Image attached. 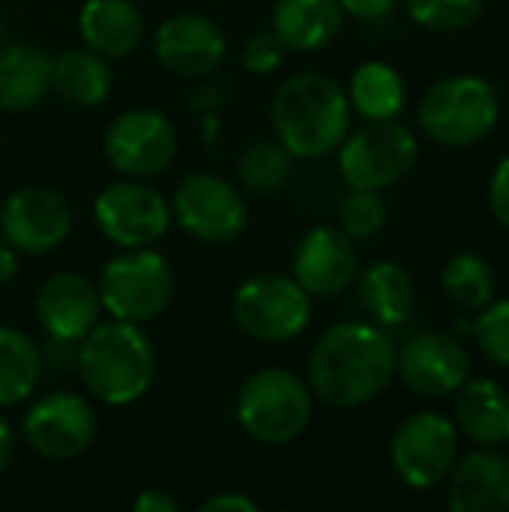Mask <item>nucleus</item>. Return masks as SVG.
Instances as JSON below:
<instances>
[{
    "label": "nucleus",
    "instance_id": "nucleus-34",
    "mask_svg": "<svg viewBox=\"0 0 509 512\" xmlns=\"http://www.w3.org/2000/svg\"><path fill=\"white\" fill-rule=\"evenodd\" d=\"M489 210L501 228H509V156H504L489 183Z\"/></svg>",
    "mask_w": 509,
    "mask_h": 512
},
{
    "label": "nucleus",
    "instance_id": "nucleus-30",
    "mask_svg": "<svg viewBox=\"0 0 509 512\" xmlns=\"http://www.w3.org/2000/svg\"><path fill=\"white\" fill-rule=\"evenodd\" d=\"M411 18L432 33H456L477 21L486 0H405Z\"/></svg>",
    "mask_w": 509,
    "mask_h": 512
},
{
    "label": "nucleus",
    "instance_id": "nucleus-15",
    "mask_svg": "<svg viewBox=\"0 0 509 512\" xmlns=\"http://www.w3.org/2000/svg\"><path fill=\"white\" fill-rule=\"evenodd\" d=\"M396 375L414 396L444 399L468 381L471 357L447 333H420L396 348Z\"/></svg>",
    "mask_w": 509,
    "mask_h": 512
},
{
    "label": "nucleus",
    "instance_id": "nucleus-37",
    "mask_svg": "<svg viewBox=\"0 0 509 512\" xmlns=\"http://www.w3.org/2000/svg\"><path fill=\"white\" fill-rule=\"evenodd\" d=\"M339 3H342V9H345L348 15L363 18V21L384 18V15L396 6V0H339Z\"/></svg>",
    "mask_w": 509,
    "mask_h": 512
},
{
    "label": "nucleus",
    "instance_id": "nucleus-38",
    "mask_svg": "<svg viewBox=\"0 0 509 512\" xmlns=\"http://www.w3.org/2000/svg\"><path fill=\"white\" fill-rule=\"evenodd\" d=\"M15 270H18V252L6 240H0V288L12 282Z\"/></svg>",
    "mask_w": 509,
    "mask_h": 512
},
{
    "label": "nucleus",
    "instance_id": "nucleus-22",
    "mask_svg": "<svg viewBox=\"0 0 509 512\" xmlns=\"http://www.w3.org/2000/svg\"><path fill=\"white\" fill-rule=\"evenodd\" d=\"M345 21L339 0H276L273 33L291 51H318L330 45Z\"/></svg>",
    "mask_w": 509,
    "mask_h": 512
},
{
    "label": "nucleus",
    "instance_id": "nucleus-29",
    "mask_svg": "<svg viewBox=\"0 0 509 512\" xmlns=\"http://www.w3.org/2000/svg\"><path fill=\"white\" fill-rule=\"evenodd\" d=\"M294 156L279 141H255L237 159V180L249 192H273L291 177Z\"/></svg>",
    "mask_w": 509,
    "mask_h": 512
},
{
    "label": "nucleus",
    "instance_id": "nucleus-14",
    "mask_svg": "<svg viewBox=\"0 0 509 512\" xmlns=\"http://www.w3.org/2000/svg\"><path fill=\"white\" fill-rule=\"evenodd\" d=\"M72 231V207L51 186H21L0 210V234L21 255H45Z\"/></svg>",
    "mask_w": 509,
    "mask_h": 512
},
{
    "label": "nucleus",
    "instance_id": "nucleus-17",
    "mask_svg": "<svg viewBox=\"0 0 509 512\" xmlns=\"http://www.w3.org/2000/svg\"><path fill=\"white\" fill-rule=\"evenodd\" d=\"M291 270L309 297H336L357 276V249L342 228L318 225L300 237Z\"/></svg>",
    "mask_w": 509,
    "mask_h": 512
},
{
    "label": "nucleus",
    "instance_id": "nucleus-16",
    "mask_svg": "<svg viewBox=\"0 0 509 512\" xmlns=\"http://www.w3.org/2000/svg\"><path fill=\"white\" fill-rule=\"evenodd\" d=\"M156 60L180 78L213 75L228 51L222 27L198 12H180L165 18L153 33Z\"/></svg>",
    "mask_w": 509,
    "mask_h": 512
},
{
    "label": "nucleus",
    "instance_id": "nucleus-13",
    "mask_svg": "<svg viewBox=\"0 0 509 512\" xmlns=\"http://www.w3.org/2000/svg\"><path fill=\"white\" fill-rule=\"evenodd\" d=\"M21 432L36 456L66 462L93 447L99 423L87 399L66 390H54L30 402L21 420Z\"/></svg>",
    "mask_w": 509,
    "mask_h": 512
},
{
    "label": "nucleus",
    "instance_id": "nucleus-26",
    "mask_svg": "<svg viewBox=\"0 0 509 512\" xmlns=\"http://www.w3.org/2000/svg\"><path fill=\"white\" fill-rule=\"evenodd\" d=\"M42 378L39 345L18 327L0 324V408L33 396Z\"/></svg>",
    "mask_w": 509,
    "mask_h": 512
},
{
    "label": "nucleus",
    "instance_id": "nucleus-23",
    "mask_svg": "<svg viewBox=\"0 0 509 512\" xmlns=\"http://www.w3.org/2000/svg\"><path fill=\"white\" fill-rule=\"evenodd\" d=\"M51 90V57L27 42L0 45V111H30Z\"/></svg>",
    "mask_w": 509,
    "mask_h": 512
},
{
    "label": "nucleus",
    "instance_id": "nucleus-28",
    "mask_svg": "<svg viewBox=\"0 0 509 512\" xmlns=\"http://www.w3.org/2000/svg\"><path fill=\"white\" fill-rule=\"evenodd\" d=\"M441 285L465 312H483L495 300V270L474 252H456L441 270Z\"/></svg>",
    "mask_w": 509,
    "mask_h": 512
},
{
    "label": "nucleus",
    "instance_id": "nucleus-31",
    "mask_svg": "<svg viewBox=\"0 0 509 512\" xmlns=\"http://www.w3.org/2000/svg\"><path fill=\"white\" fill-rule=\"evenodd\" d=\"M339 222L351 240L375 237L387 222V207L375 189H351L339 201Z\"/></svg>",
    "mask_w": 509,
    "mask_h": 512
},
{
    "label": "nucleus",
    "instance_id": "nucleus-11",
    "mask_svg": "<svg viewBox=\"0 0 509 512\" xmlns=\"http://www.w3.org/2000/svg\"><path fill=\"white\" fill-rule=\"evenodd\" d=\"M459 456V432L456 423L438 411L411 414L390 441V462L399 480L411 489H435L441 486Z\"/></svg>",
    "mask_w": 509,
    "mask_h": 512
},
{
    "label": "nucleus",
    "instance_id": "nucleus-19",
    "mask_svg": "<svg viewBox=\"0 0 509 512\" xmlns=\"http://www.w3.org/2000/svg\"><path fill=\"white\" fill-rule=\"evenodd\" d=\"M447 504L453 512H507L509 510V459L483 447L468 453L450 471Z\"/></svg>",
    "mask_w": 509,
    "mask_h": 512
},
{
    "label": "nucleus",
    "instance_id": "nucleus-2",
    "mask_svg": "<svg viewBox=\"0 0 509 512\" xmlns=\"http://www.w3.org/2000/svg\"><path fill=\"white\" fill-rule=\"evenodd\" d=\"M276 141L294 159H321L339 150L351 123L348 93L324 72H297L279 84L270 105Z\"/></svg>",
    "mask_w": 509,
    "mask_h": 512
},
{
    "label": "nucleus",
    "instance_id": "nucleus-36",
    "mask_svg": "<svg viewBox=\"0 0 509 512\" xmlns=\"http://www.w3.org/2000/svg\"><path fill=\"white\" fill-rule=\"evenodd\" d=\"M204 512H258V504L249 501L246 495L240 492H222V495H213L210 501L201 504Z\"/></svg>",
    "mask_w": 509,
    "mask_h": 512
},
{
    "label": "nucleus",
    "instance_id": "nucleus-25",
    "mask_svg": "<svg viewBox=\"0 0 509 512\" xmlns=\"http://www.w3.org/2000/svg\"><path fill=\"white\" fill-rule=\"evenodd\" d=\"M51 87L57 96L75 108H96L111 93V69L108 60L96 51L69 48L51 60Z\"/></svg>",
    "mask_w": 509,
    "mask_h": 512
},
{
    "label": "nucleus",
    "instance_id": "nucleus-18",
    "mask_svg": "<svg viewBox=\"0 0 509 512\" xmlns=\"http://www.w3.org/2000/svg\"><path fill=\"white\" fill-rule=\"evenodd\" d=\"M36 318L45 336L81 342L102 318L99 288L81 273H54L36 291Z\"/></svg>",
    "mask_w": 509,
    "mask_h": 512
},
{
    "label": "nucleus",
    "instance_id": "nucleus-4",
    "mask_svg": "<svg viewBox=\"0 0 509 512\" xmlns=\"http://www.w3.org/2000/svg\"><path fill=\"white\" fill-rule=\"evenodd\" d=\"M234 414L252 441L282 447L306 432L312 420V390L300 375L282 366L258 369L243 381Z\"/></svg>",
    "mask_w": 509,
    "mask_h": 512
},
{
    "label": "nucleus",
    "instance_id": "nucleus-6",
    "mask_svg": "<svg viewBox=\"0 0 509 512\" xmlns=\"http://www.w3.org/2000/svg\"><path fill=\"white\" fill-rule=\"evenodd\" d=\"M498 123V96L477 75H450L435 81L420 102L423 132L444 147H471Z\"/></svg>",
    "mask_w": 509,
    "mask_h": 512
},
{
    "label": "nucleus",
    "instance_id": "nucleus-32",
    "mask_svg": "<svg viewBox=\"0 0 509 512\" xmlns=\"http://www.w3.org/2000/svg\"><path fill=\"white\" fill-rule=\"evenodd\" d=\"M474 339L480 351L509 369V300H492L474 324Z\"/></svg>",
    "mask_w": 509,
    "mask_h": 512
},
{
    "label": "nucleus",
    "instance_id": "nucleus-12",
    "mask_svg": "<svg viewBox=\"0 0 509 512\" xmlns=\"http://www.w3.org/2000/svg\"><path fill=\"white\" fill-rule=\"evenodd\" d=\"M174 222L204 240V243H231L246 228V201L240 189L219 174H189L174 186L171 195Z\"/></svg>",
    "mask_w": 509,
    "mask_h": 512
},
{
    "label": "nucleus",
    "instance_id": "nucleus-3",
    "mask_svg": "<svg viewBox=\"0 0 509 512\" xmlns=\"http://www.w3.org/2000/svg\"><path fill=\"white\" fill-rule=\"evenodd\" d=\"M75 369L93 399L123 408L147 396L156 378V351L141 324L111 318L78 342Z\"/></svg>",
    "mask_w": 509,
    "mask_h": 512
},
{
    "label": "nucleus",
    "instance_id": "nucleus-39",
    "mask_svg": "<svg viewBox=\"0 0 509 512\" xmlns=\"http://www.w3.org/2000/svg\"><path fill=\"white\" fill-rule=\"evenodd\" d=\"M12 450H15V435H12V426L6 423V417L0 414V474L6 471V465L12 459Z\"/></svg>",
    "mask_w": 509,
    "mask_h": 512
},
{
    "label": "nucleus",
    "instance_id": "nucleus-24",
    "mask_svg": "<svg viewBox=\"0 0 509 512\" xmlns=\"http://www.w3.org/2000/svg\"><path fill=\"white\" fill-rule=\"evenodd\" d=\"M360 306L378 327H402L414 312V279L396 261H375L360 276Z\"/></svg>",
    "mask_w": 509,
    "mask_h": 512
},
{
    "label": "nucleus",
    "instance_id": "nucleus-10",
    "mask_svg": "<svg viewBox=\"0 0 509 512\" xmlns=\"http://www.w3.org/2000/svg\"><path fill=\"white\" fill-rule=\"evenodd\" d=\"M93 222L108 243L120 249H141L165 237L171 225V207L153 186L126 177L108 183L96 195Z\"/></svg>",
    "mask_w": 509,
    "mask_h": 512
},
{
    "label": "nucleus",
    "instance_id": "nucleus-1",
    "mask_svg": "<svg viewBox=\"0 0 509 512\" xmlns=\"http://www.w3.org/2000/svg\"><path fill=\"white\" fill-rule=\"evenodd\" d=\"M396 378V342L378 324L342 321L309 357V390L330 408L348 411L378 399Z\"/></svg>",
    "mask_w": 509,
    "mask_h": 512
},
{
    "label": "nucleus",
    "instance_id": "nucleus-20",
    "mask_svg": "<svg viewBox=\"0 0 509 512\" xmlns=\"http://www.w3.org/2000/svg\"><path fill=\"white\" fill-rule=\"evenodd\" d=\"M78 33L105 60L129 57L144 39V15L132 0H87L78 12Z\"/></svg>",
    "mask_w": 509,
    "mask_h": 512
},
{
    "label": "nucleus",
    "instance_id": "nucleus-9",
    "mask_svg": "<svg viewBox=\"0 0 509 512\" xmlns=\"http://www.w3.org/2000/svg\"><path fill=\"white\" fill-rule=\"evenodd\" d=\"M102 150L117 174L147 180L174 162L177 129L159 108H129L108 123Z\"/></svg>",
    "mask_w": 509,
    "mask_h": 512
},
{
    "label": "nucleus",
    "instance_id": "nucleus-33",
    "mask_svg": "<svg viewBox=\"0 0 509 512\" xmlns=\"http://www.w3.org/2000/svg\"><path fill=\"white\" fill-rule=\"evenodd\" d=\"M285 51H288L285 42H282V39L273 33V27H270V30H255V33L246 39L240 60H243V66H246L252 75H270V72H276V69L282 66Z\"/></svg>",
    "mask_w": 509,
    "mask_h": 512
},
{
    "label": "nucleus",
    "instance_id": "nucleus-7",
    "mask_svg": "<svg viewBox=\"0 0 509 512\" xmlns=\"http://www.w3.org/2000/svg\"><path fill=\"white\" fill-rule=\"evenodd\" d=\"M234 321L255 342H291L312 321V297L294 276L255 273L234 291Z\"/></svg>",
    "mask_w": 509,
    "mask_h": 512
},
{
    "label": "nucleus",
    "instance_id": "nucleus-5",
    "mask_svg": "<svg viewBox=\"0 0 509 512\" xmlns=\"http://www.w3.org/2000/svg\"><path fill=\"white\" fill-rule=\"evenodd\" d=\"M96 288L108 318L144 324L168 309L174 294V270L168 258L150 246L123 249L102 267Z\"/></svg>",
    "mask_w": 509,
    "mask_h": 512
},
{
    "label": "nucleus",
    "instance_id": "nucleus-27",
    "mask_svg": "<svg viewBox=\"0 0 509 512\" xmlns=\"http://www.w3.org/2000/svg\"><path fill=\"white\" fill-rule=\"evenodd\" d=\"M348 102L366 120H396L405 108L402 75L387 63H363L348 87Z\"/></svg>",
    "mask_w": 509,
    "mask_h": 512
},
{
    "label": "nucleus",
    "instance_id": "nucleus-8",
    "mask_svg": "<svg viewBox=\"0 0 509 512\" xmlns=\"http://www.w3.org/2000/svg\"><path fill=\"white\" fill-rule=\"evenodd\" d=\"M417 138L396 120H369L339 144V171L351 189H387L417 165Z\"/></svg>",
    "mask_w": 509,
    "mask_h": 512
},
{
    "label": "nucleus",
    "instance_id": "nucleus-35",
    "mask_svg": "<svg viewBox=\"0 0 509 512\" xmlns=\"http://www.w3.org/2000/svg\"><path fill=\"white\" fill-rule=\"evenodd\" d=\"M132 507H135V512H180V501L168 489L150 486V489L138 492Z\"/></svg>",
    "mask_w": 509,
    "mask_h": 512
},
{
    "label": "nucleus",
    "instance_id": "nucleus-21",
    "mask_svg": "<svg viewBox=\"0 0 509 512\" xmlns=\"http://www.w3.org/2000/svg\"><path fill=\"white\" fill-rule=\"evenodd\" d=\"M456 426L480 447L509 444V390L492 378L465 381L456 390Z\"/></svg>",
    "mask_w": 509,
    "mask_h": 512
}]
</instances>
